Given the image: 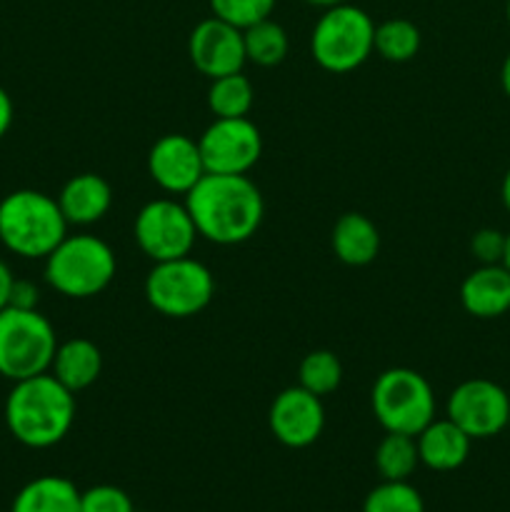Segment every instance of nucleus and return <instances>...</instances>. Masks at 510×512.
I'll return each mask as SVG.
<instances>
[{
    "label": "nucleus",
    "mask_w": 510,
    "mask_h": 512,
    "mask_svg": "<svg viewBox=\"0 0 510 512\" xmlns=\"http://www.w3.org/2000/svg\"><path fill=\"white\" fill-rule=\"evenodd\" d=\"M183 203L200 238L215 245L245 243L265 218L263 193L248 175L205 173Z\"/></svg>",
    "instance_id": "f257e3e1"
},
{
    "label": "nucleus",
    "mask_w": 510,
    "mask_h": 512,
    "mask_svg": "<svg viewBox=\"0 0 510 512\" xmlns=\"http://www.w3.org/2000/svg\"><path fill=\"white\" fill-rule=\"evenodd\" d=\"M73 423L75 393L55 380L50 370L13 383L5 398V425L25 448H53L65 440Z\"/></svg>",
    "instance_id": "f03ea898"
},
{
    "label": "nucleus",
    "mask_w": 510,
    "mask_h": 512,
    "mask_svg": "<svg viewBox=\"0 0 510 512\" xmlns=\"http://www.w3.org/2000/svg\"><path fill=\"white\" fill-rule=\"evenodd\" d=\"M68 235L58 198L40 190H15L0 200V243L13 255L45 260Z\"/></svg>",
    "instance_id": "7ed1b4c3"
},
{
    "label": "nucleus",
    "mask_w": 510,
    "mask_h": 512,
    "mask_svg": "<svg viewBox=\"0 0 510 512\" xmlns=\"http://www.w3.org/2000/svg\"><path fill=\"white\" fill-rule=\"evenodd\" d=\"M115 253L95 235H65L45 258V280L70 300H88L103 293L115 278Z\"/></svg>",
    "instance_id": "20e7f679"
},
{
    "label": "nucleus",
    "mask_w": 510,
    "mask_h": 512,
    "mask_svg": "<svg viewBox=\"0 0 510 512\" xmlns=\"http://www.w3.org/2000/svg\"><path fill=\"white\" fill-rule=\"evenodd\" d=\"M310 53L328 73H353L375 53L373 18L358 5L325 8L310 35Z\"/></svg>",
    "instance_id": "39448f33"
},
{
    "label": "nucleus",
    "mask_w": 510,
    "mask_h": 512,
    "mask_svg": "<svg viewBox=\"0 0 510 512\" xmlns=\"http://www.w3.org/2000/svg\"><path fill=\"white\" fill-rule=\"evenodd\" d=\"M58 338L50 320L38 310H0V378L18 383L48 373Z\"/></svg>",
    "instance_id": "423d86ee"
},
{
    "label": "nucleus",
    "mask_w": 510,
    "mask_h": 512,
    "mask_svg": "<svg viewBox=\"0 0 510 512\" xmlns=\"http://www.w3.org/2000/svg\"><path fill=\"white\" fill-rule=\"evenodd\" d=\"M373 415L385 433L418 435L435 420V393L425 375L410 368H390L378 375L370 393Z\"/></svg>",
    "instance_id": "0eeeda50"
},
{
    "label": "nucleus",
    "mask_w": 510,
    "mask_h": 512,
    "mask_svg": "<svg viewBox=\"0 0 510 512\" xmlns=\"http://www.w3.org/2000/svg\"><path fill=\"white\" fill-rule=\"evenodd\" d=\"M213 295V273L208 265L190 255L155 263L145 278V300L165 318H193L208 308Z\"/></svg>",
    "instance_id": "6e6552de"
},
{
    "label": "nucleus",
    "mask_w": 510,
    "mask_h": 512,
    "mask_svg": "<svg viewBox=\"0 0 510 512\" xmlns=\"http://www.w3.org/2000/svg\"><path fill=\"white\" fill-rule=\"evenodd\" d=\"M133 235L138 248L153 263L185 258L200 238L185 203L173 198H155L135 215Z\"/></svg>",
    "instance_id": "1a4fd4ad"
},
{
    "label": "nucleus",
    "mask_w": 510,
    "mask_h": 512,
    "mask_svg": "<svg viewBox=\"0 0 510 512\" xmlns=\"http://www.w3.org/2000/svg\"><path fill=\"white\" fill-rule=\"evenodd\" d=\"M205 173L248 175L263 155V135L248 118H215L198 138Z\"/></svg>",
    "instance_id": "9d476101"
},
{
    "label": "nucleus",
    "mask_w": 510,
    "mask_h": 512,
    "mask_svg": "<svg viewBox=\"0 0 510 512\" xmlns=\"http://www.w3.org/2000/svg\"><path fill=\"white\" fill-rule=\"evenodd\" d=\"M448 418L473 440L495 438L508 428L510 395L493 380H465L450 393Z\"/></svg>",
    "instance_id": "9b49d317"
},
{
    "label": "nucleus",
    "mask_w": 510,
    "mask_h": 512,
    "mask_svg": "<svg viewBox=\"0 0 510 512\" xmlns=\"http://www.w3.org/2000/svg\"><path fill=\"white\" fill-rule=\"evenodd\" d=\"M188 55L195 70L210 80L243 73V65L248 63L243 30L215 15L195 25L188 38Z\"/></svg>",
    "instance_id": "f8f14e48"
},
{
    "label": "nucleus",
    "mask_w": 510,
    "mask_h": 512,
    "mask_svg": "<svg viewBox=\"0 0 510 512\" xmlns=\"http://www.w3.org/2000/svg\"><path fill=\"white\" fill-rule=\"evenodd\" d=\"M270 433L275 435L285 448H308L323 435L325 428V408L323 398L308 393L300 385L285 388L275 395L273 405L268 410Z\"/></svg>",
    "instance_id": "ddd939ff"
},
{
    "label": "nucleus",
    "mask_w": 510,
    "mask_h": 512,
    "mask_svg": "<svg viewBox=\"0 0 510 512\" xmlns=\"http://www.w3.org/2000/svg\"><path fill=\"white\" fill-rule=\"evenodd\" d=\"M148 173L168 195H185L205 175L198 140L183 133H168L148 153Z\"/></svg>",
    "instance_id": "4468645a"
},
{
    "label": "nucleus",
    "mask_w": 510,
    "mask_h": 512,
    "mask_svg": "<svg viewBox=\"0 0 510 512\" xmlns=\"http://www.w3.org/2000/svg\"><path fill=\"white\" fill-rule=\"evenodd\" d=\"M465 313L478 320H495L510 310V270L503 263L480 265L460 285Z\"/></svg>",
    "instance_id": "2eb2a0df"
},
{
    "label": "nucleus",
    "mask_w": 510,
    "mask_h": 512,
    "mask_svg": "<svg viewBox=\"0 0 510 512\" xmlns=\"http://www.w3.org/2000/svg\"><path fill=\"white\" fill-rule=\"evenodd\" d=\"M58 205L68 225L85 228V225H95L108 215L110 205H113V190L103 175L80 173L73 175L60 188Z\"/></svg>",
    "instance_id": "dca6fc26"
},
{
    "label": "nucleus",
    "mask_w": 510,
    "mask_h": 512,
    "mask_svg": "<svg viewBox=\"0 0 510 512\" xmlns=\"http://www.w3.org/2000/svg\"><path fill=\"white\" fill-rule=\"evenodd\" d=\"M415 443H418L420 465L435 473H450L465 465L473 438L465 435L450 418H435L415 435Z\"/></svg>",
    "instance_id": "f3484780"
},
{
    "label": "nucleus",
    "mask_w": 510,
    "mask_h": 512,
    "mask_svg": "<svg viewBox=\"0 0 510 512\" xmlns=\"http://www.w3.org/2000/svg\"><path fill=\"white\" fill-rule=\"evenodd\" d=\"M50 373L65 385L70 393L90 388L103 373V353L88 338H70L58 343V350L50 363Z\"/></svg>",
    "instance_id": "a211bd4d"
},
{
    "label": "nucleus",
    "mask_w": 510,
    "mask_h": 512,
    "mask_svg": "<svg viewBox=\"0 0 510 512\" xmlns=\"http://www.w3.org/2000/svg\"><path fill=\"white\" fill-rule=\"evenodd\" d=\"M333 253L340 263L363 268L370 265L380 253V233L373 220L363 213H345L335 220L330 233Z\"/></svg>",
    "instance_id": "6ab92c4d"
},
{
    "label": "nucleus",
    "mask_w": 510,
    "mask_h": 512,
    "mask_svg": "<svg viewBox=\"0 0 510 512\" xmlns=\"http://www.w3.org/2000/svg\"><path fill=\"white\" fill-rule=\"evenodd\" d=\"M10 512H80V490L63 475H40L18 490Z\"/></svg>",
    "instance_id": "aec40b11"
},
{
    "label": "nucleus",
    "mask_w": 510,
    "mask_h": 512,
    "mask_svg": "<svg viewBox=\"0 0 510 512\" xmlns=\"http://www.w3.org/2000/svg\"><path fill=\"white\" fill-rule=\"evenodd\" d=\"M255 90L253 83L243 73L223 75L210 80L208 108L215 118H248L253 108Z\"/></svg>",
    "instance_id": "412c9836"
},
{
    "label": "nucleus",
    "mask_w": 510,
    "mask_h": 512,
    "mask_svg": "<svg viewBox=\"0 0 510 512\" xmlns=\"http://www.w3.org/2000/svg\"><path fill=\"white\" fill-rule=\"evenodd\" d=\"M418 465L420 455L413 435L385 433L375 448V468L383 480H408Z\"/></svg>",
    "instance_id": "4be33fe9"
},
{
    "label": "nucleus",
    "mask_w": 510,
    "mask_h": 512,
    "mask_svg": "<svg viewBox=\"0 0 510 512\" xmlns=\"http://www.w3.org/2000/svg\"><path fill=\"white\" fill-rule=\"evenodd\" d=\"M243 40H245V58H248L250 63L260 65V68H273V65H280L290 48L285 28L270 18L245 28Z\"/></svg>",
    "instance_id": "5701e85b"
},
{
    "label": "nucleus",
    "mask_w": 510,
    "mask_h": 512,
    "mask_svg": "<svg viewBox=\"0 0 510 512\" xmlns=\"http://www.w3.org/2000/svg\"><path fill=\"white\" fill-rule=\"evenodd\" d=\"M420 50L418 25L405 18H390L375 25V53L388 63H408Z\"/></svg>",
    "instance_id": "b1692460"
},
{
    "label": "nucleus",
    "mask_w": 510,
    "mask_h": 512,
    "mask_svg": "<svg viewBox=\"0 0 510 512\" xmlns=\"http://www.w3.org/2000/svg\"><path fill=\"white\" fill-rule=\"evenodd\" d=\"M340 383H343V365H340L338 355L330 350H313L300 360L298 385L308 393L325 398V395L335 393Z\"/></svg>",
    "instance_id": "393cba45"
},
{
    "label": "nucleus",
    "mask_w": 510,
    "mask_h": 512,
    "mask_svg": "<svg viewBox=\"0 0 510 512\" xmlns=\"http://www.w3.org/2000/svg\"><path fill=\"white\" fill-rule=\"evenodd\" d=\"M363 512H425V503L408 480H383L365 495Z\"/></svg>",
    "instance_id": "a878e982"
},
{
    "label": "nucleus",
    "mask_w": 510,
    "mask_h": 512,
    "mask_svg": "<svg viewBox=\"0 0 510 512\" xmlns=\"http://www.w3.org/2000/svg\"><path fill=\"white\" fill-rule=\"evenodd\" d=\"M215 18L245 30L260 20L270 18L275 8V0H208Z\"/></svg>",
    "instance_id": "bb28decb"
},
{
    "label": "nucleus",
    "mask_w": 510,
    "mask_h": 512,
    "mask_svg": "<svg viewBox=\"0 0 510 512\" xmlns=\"http://www.w3.org/2000/svg\"><path fill=\"white\" fill-rule=\"evenodd\" d=\"M80 512H135V505L123 488L93 485L80 493Z\"/></svg>",
    "instance_id": "cd10ccee"
},
{
    "label": "nucleus",
    "mask_w": 510,
    "mask_h": 512,
    "mask_svg": "<svg viewBox=\"0 0 510 512\" xmlns=\"http://www.w3.org/2000/svg\"><path fill=\"white\" fill-rule=\"evenodd\" d=\"M470 253L480 265L503 263L505 255V233L498 228H483L470 240Z\"/></svg>",
    "instance_id": "c85d7f7f"
},
{
    "label": "nucleus",
    "mask_w": 510,
    "mask_h": 512,
    "mask_svg": "<svg viewBox=\"0 0 510 512\" xmlns=\"http://www.w3.org/2000/svg\"><path fill=\"white\" fill-rule=\"evenodd\" d=\"M38 300H40L38 285L30 283V280H15L13 290H10V305H8V308L38 310Z\"/></svg>",
    "instance_id": "c756f323"
},
{
    "label": "nucleus",
    "mask_w": 510,
    "mask_h": 512,
    "mask_svg": "<svg viewBox=\"0 0 510 512\" xmlns=\"http://www.w3.org/2000/svg\"><path fill=\"white\" fill-rule=\"evenodd\" d=\"M13 118H15L13 100H10V95L0 88V140L8 135L10 125H13Z\"/></svg>",
    "instance_id": "7c9ffc66"
},
{
    "label": "nucleus",
    "mask_w": 510,
    "mask_h": 512,
    "mask_svg": "<svg viewBox=\"0 0 510 512\" xmlns=\"http://www.w3.org/2000/svg\"><path fill=\"white\" fill-rule=\"evenodd\" d=\"M15 275L5 260H0V310L10 305V290H13Z\"/></svg>",
    "instance_id": "2f4dec72"
},
{
    "label": "nucleus",
    "mask_w": 510,
    "mask_h": 512,
    "mask_svg": "<svg viewBox=\"0 0 510 512\" xmlns=\"http://www.w3.org/2000/svg\"><path fill=\"white\" fill-rule=\"evenodd\" d=\"M500 85H503V93L508 95V100H510V53L505 55L503 68H500Z\"/></svg>",
    "instance_id": "473e14b6"
},
{
    "label": "nucleus",
    "mask_w": 510,
    "mask_h": 512,
    "mask_svg": "<svg viewBox=\"0 0 510 512\" xmlns=\"http://www.w3.org/2000/svg\"><path fill=\"white\" fill-rule=\"evenodd\" d=\"M500 195H503L505 210L510 213V168H508V173H505V178H503V188H500Z\"/></svg>",
    "instance_id": "72a5a7b5"
},
{
    "label": "nucleus",
    "mask_w": 510,
    "mask_h": 512,
    "mask_svg": "<svg viewBox=\"0 0 510 512\" xmlns=\"http://www.w3.org/2000/svg\"><path fill=\"white\" fill-rule=\"evenodd\" d=\"M308 5H315V8H333V5H340L345 3V0H305Z\"/></svg>",
    "instance_id": "f704fd0d"
},
{
    "label": "nucleus",
    "mask_w": 510,
    "mask_h": 512,
    "mask_svg": "<svg viewBox=\"0 0 510 512\" xmlns=\"http://www.w3.org/2000/svg\"><path fill=\"white\" fill-rule=\"evenodd\" d=\"M503 265L510 270V230L505 233V255H503Z\"/></svg>",
    "instance_id": "c9c22d12"
},
{
    "label": "nucleus",
    "mask_w": 510,
    "mask_h": 512,
    "mask_svg": "<svg viewBox=\"0 0 510 512\" xmlns=\"http://www.w3.org/2000/svg\"><path fill=\"white\" fill-rule=\"evenodd\" d=\"M505 18H508V25H510V0L505 3Z\"/></svg>",
    "instance_id": "e433bc0d"
},
{
    "label": "nucleus",
    "mask_w": 510,
    "mask_h": 512,
    "mask_svg": "<svg viewBox=\"0 0 510 512\" xmlns=\"http://www.w3.org/2000/svg\"><path fill=\"white\" fill-rule=\"evenodd\" d=\"M508 428H510V420H508Z\"/></svg>",
    "instance_id": "4c0bfd02"
}]
</instances>
